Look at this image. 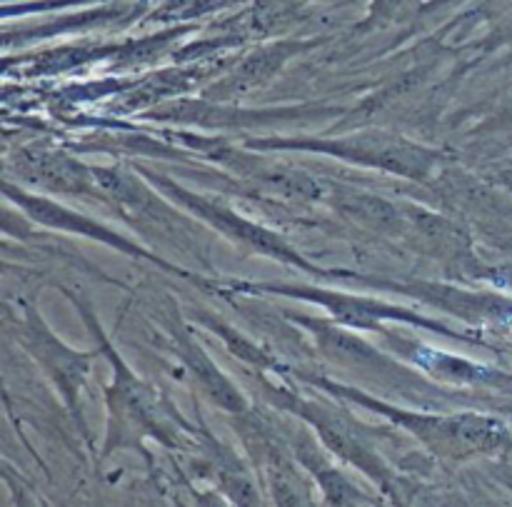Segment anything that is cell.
Listing matches in <instances>:
<instances>
[{"label":"cell","mask_w":512,"mask_h":507,"mask_svg":"<svg viewBox=\"0 0 512 507\" xmlns=\"http://www.w3.org/2000/svg\"><path fill=\"white\" fill-rule=\"evenodd\" d=\"M313 385L323 388L325 393L345 400V403H358L360 408H368L383 418L393 420L403 430L420 440L435 455L448 460H468L475 455L498 453L500 448L510 443V433L505 423L498 418L480 413H455V415H433V413H415V410L395 408L385 400L373 398L350 385L333 383L328 378H313Z\"/></svg>","instance_id":"6da1fadb"},{"label":"cell","mask_w":512,"mask_h":507,"mask_svg":"<svg viewBox=\"0 0 512 507\" xmlns=\"http://www.w3.org/2000/svg\"><path fill=\"white\" fill-rule=\"evenodd\" d=\"M248 148L255 150H298V153H320L345 163L363 165V168L385 170V173L403 175V178L423 183L438 165L440 153L425 145L405 140L393 133H365L340 135V138H258L248 140Z\"/></svg>","instance_id":"7a4b0ae2"},{"label":"cell","mask_w":512,"mask_h":507,"mask_svg":"<svg viewBox=\"0 0 512 507\" xmlns=\"http://www.w3.org/2000/svg\"><path fill=\"white\" fill-rule=\"evenodd\" d=\"M70 298L78 305L80 315H83L85 323L90 325L93 335L98 338V348L108 355L110 365H113V383L105 390L110 413L105 455L113 453L115 448H125V445H140L145 438H155L163 440L165 445H173L168 428L163 425V415H160V405L158 400H155L153 390H150L148 385L123 363V358L115 353L110 340L105 338V333L100 330L90 305L83 303L80 298H75V295H70Z\"/></svg>","instance_id":"3957f363"},{"label":"cell","mask_w":512,"mask_h":507,"mask_svg":"<svg viewBox=\"0 0 512 507\" xmlns=\"http://www.w3.org/2000/svg\"><path fill=\"white\" fill-rule=\"evenodd\" d=\"M138 173L145 175V178L160 190V193L168 195L170 200H175L180 208L188 210L190 215H195L200 223L210 225V228L218 230L220 235H225L230 243L243 245L245 250H253V253L263 255V258L278 260V263L283 265H293V268L305 270V273L313 275V278H333V270L315 268L310 260H305L303 255H300L293 245L285 243L280 235H275L273 230L263 228V225L253 223V220L243 218V215H238L233 208L220 203V200L193 193V190L183 188V185L175 183V180L168 178V175L158 173V170L138 168Z\"/></svg>","instance_id":"277c9868"},{"label":"cell","mask_w":512,"mask_h":507,"mask_svg":"<svg viewBox=\"0 0 512 507\" xmlns=\"http://www.w3.org/2000/svg\"><path fill=\"white\" fill-rule=\"evenodd\" d=\"M233 290L238 293H268V295H283V298L303 300V303H315L330 315L338 325L353 330H383L380 325L390 323H405L418 325V328L433 330V333L445 335V338L460 340V343H470L468 333H455L448 325L430 320L425 315L413 313L410 308H400V305L385 303V300L368 298V295L345 293V290L320 288V285H290V283H235Z\"/></svg>","instance_id":"5b68a950"},{"label":"cell","mask_w":512,"mask_h":507,"mask_svg":"<svg viewBox=\"0 0 512 507\" xmlns=\"http://www.w3.org/2000/svg\"><path fill=\"white\" fill-rule=\"evenodd\" d=\"M268 395L273 398V403L278 405V408L288 410V413L298 415L303 423H308L310 428L318 433L320 443H323L330 453L338 455L343 463L363 470V473L383 490H393V473H390L388 465L383 463V458L375 453L373 445L365 438L363 428L355 423L353 415L345 413L343 405L323 403V400H305L300 398V395L290 393V390L273 388V385H268Z\"/></svg>","instance_id":"8992f818"},{"label":"cell","mask_w":512,"mask_h":507,"mask_svg":"<svg viewBox=\"0 0 512 507\" xmlns=\"http://www.w3.org/2000/svg\"><path fill=\"white\" fill-rule=\"evenodd\" d=\"M13 333L15 340L25 348V353H28L30 358L45 370V375L53 380V385L58 388V393L63 395L65 405H68L75 423L85 430L83 410H80V390L88 383L90 363H93L95 355H100V348L93 350V353H80V350L68 348V345L50 330V325L40 318L35 305L25 303V300H20V315Z\"/></svg>","instance_id":"52a82bcc"},{"label":"cell","mask_w":512,"mask_h":507,"mask_svg":"<svg viewBox=\"0 0 512 507\" xmlns=\"http://www.w3.org/2000/svg\"><path fill=\"white\" fill-rule=\"evenodd\" d=\"M3 193H5V198L13 200V203L18 205V208L23 210V213L28 215L35 225H43V228L60 230V233H70V235H80V238L95 240V243L105 245V248H113V250H118V253L130 255V258H135V260H148V263L160 265V268L170 270V273L180 275V278H190L185 270L165 263L160 255L140 248L138 243H133L130 238L120 235L118 230L108 228L105 223L88 218V215H83V213H75V210H70L68 205L58 203V200L45 198V195H33V193H28V190H20L18 185L8 183V180L3 183Z\"/></svg>","instance_id":"ba28073f"},{"label":"cell","mask_w":512,"mask_h":507,"mask_svg":"<svg viewBox=\"0 0 512 507\" xmlns=\"http://www.w3.org/2000/svg\"><path fill=\"white\" fill-rule=\"evenodd\" d=\"M183 138L190 148L203 153L213 163H220L223 168H230L233 173L243 175L250 183L258 188L268 190L273 195H283V198L293 200H318L325 198V188L315 178H310L303 170H293L288 165L273 163L260 155L250 153V150H240L228 145L225 140H205L198 135H178Z\"/></svg>","instance_id":"9c48e42d"},{"label":"cell","mask_w":512,"mask_h":507,"mask_svg":"<svg viewBox=\"0 0 512 507\" xmlns=\"http://www.w3.org/2000/svg\"><path fill=\"white\" fill-rule=\"evenodd\" d=\"M298 325L315 335L318 350L330 360V363L340 365V368L350 370V373L363 375L365 380L378 385H408L420 383L410 370H403L395 360L375 350L358 335L348 333L345 325H338L335 320H318V318H305V315H290Z\"/></svg>","instance_id":"30bf717a"},{"label":"cell","mask_w":512,"mask_h":507,"mask_svg":"<svg viewBox=\"0 0 512 507\" xmlns=\"http://www.w3.org/2000/svg\"><path fill=\"white\" fill-rule=\"evenodd\" d=\"M358 283L378 285V288L395 290V293L410 295L423 303L443 308L448 313L458 315L465 323H485L493 318H505L512 315V300L500 298L493 293H470V290L453 288V285L440 283H395V280H378V278H363V275H353Z\"/></svg>","instance_id":"8fae6325"},{"label":"cell","mask_w":512,"mask_h":507,"mask_svg":"<svg viewBox=\"0 0 512 507\" xmlns=\"http://www.w3.org/2000/svg\"><path fill=\"white\" fill-rule=\"evenodd\" d=\"M18 180L60 193H93L100 190L93 168L78 163L63 150L28 148L18 155Z\"/></svg>","instance_id":"7c38bea8"},{"label":"cell","mask_w":512,"mask_h":507,"mask_svg":"<svg viewBox=\"0 0 512 507\" xmlns=\"http://www.w3.org/2000/svg\"><path fill=\"white\" fill-rule=\"evenodd\" d=\"M165 328H168L170 343H173L175 353H178V358L183 360L185 368L193 373V378L198 380L200 388L205 390V395H208L218 408L228 410V413H235V415H243L245 410H248V403H245L243 393H240V390L235 388L223 373H220L215 360L200 348V343L193 338V333H190L188 328H183V325L178 328V318H175V315L170 320H165Z\"/></svg>","instance_id":"4fadbf2b"},{"label":"cell","mask_w":512,"mask_h":507,"mask_svg":"<svg viewBox=\"0 0 512 507\" xmlns=\"http://www.w3.org/2000/svg\"><path fill=\"white\" fill-rule=\"evenodd\" d=\"M328 203L338 213H343L345 218L358 223L360 228L373 230V233L385 235V238H408L410 223L403 203H390L388 198L363 193V190L343 188V185L328 195Z\"/></svg>","instance_id":"5bb4252c"},{"label":"cell","mask_w":512,"mask_h":507,"mask_svg":"<svg viewBox=\"0 0 512 507\" xmlns=\"http://www.w3.org/2000/svg\"><path fill=\"white\" fill-rule=\"evenodd\" d=\"M293 450L295 455H298L300 465H303V468L313 475L315 483L323 488L325 503H363L365 495L358 493V490L345 480V475L340 473L338 468H333V465L318 453V445H315V440L310 438L308 433H300L298 438H295Z\"/></svg>","instance_id":"9a60e30c"},{"label":"cell","mask_w":512,"mask_h":507,"mask_svg":"<svg viewBox=\"0 0 512 507\" xmlns=\"http://www.w3.org/2000/svg\"><path fill=\"white\" fill-rule=\"evenodd\" d=\"M398 348H403V343H398ZM403 355L413 363H418L420 368L430 370L438 378L450 380V383H490L493 375L490 370H485L483 365L468 363V360H460L455 355L438 353V350H430L428 345H410V348H403Z\"/></svg>","instance_id":"2e32d148"},{"label":"cell","mask_w":512,"mask_h":507,"mask_svg":"<svg viewBox=\"0 0 512 507\" xmlns=\"http://www.w3.org/2000/svg\"><path fill=\"white\" fill-rule=\"evenodd\" d=\"M303 48L300 43H278V45H268V48L258 50V53L250 55L243 65H240L238 73L228 80L225 85H230L233 90H240V85H245V90L253 88V85L265 83L285 60L290 58L293 53Z\"/></svg>","instance_id":"e0dca14e"},{"label":"cell","mask_w":512,"mask_h":507,"mask_svg":"<svg viewBox=\"0 0 512 507\" xmlns=\"http://www.w3.org/2000/svg\"><path fill=\"white\" fill-rule=\"evenodd\" d=\"M193 315L200 320V323L205 325V328L213 330V333L218 335V338H223V343L228 345L230 353L238 355L240 360H245V363L260 365V368H268V365H273V358H270V355H265L263 350H260L255 343H250V340L245 338V335L235 333V330L230 328V325H225L220 318H215V315L205 313V310H193Z\"/></svg>","instance_id":"ac0fdd59"},{"label":"cell","mask_w":512,"mask_h":507,"mask_svg":"<svg viewBox=\"0 0 512 507\" xmlns=\"http://www.w3.org/2000/svg\"><path fill=\"white\" fill-rule=\"evenodd\" d=\"M425 0H370L368 18H365L363 30L385 28V25L403 23V20L413 18Z\"/></svg>","instance_id":"d6986e66"}]
</instances>
